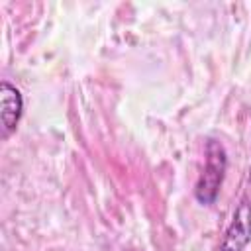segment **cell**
Segmentation results:
<instances>
[{
    "mask_svg": "<svg viewBox=\"0 0 251 251\" xmlns=\"http://www.w3.org/2000/svg\"><path fill=\"white\" fill-rule=\"evenodd\" d=\"M226 169H227V155L224 145L216 139H210L206 143V163L194 188V196L200 204L210 206L216 202L220 194V186L226 176Z\"/></svg>",
    "mask_w": 251,
    "mask_h": 251,
    "instance_id": "6da1fadb",
    "label": "cell"
},
{
    "mask_svg": "<svg viewBox=\"0 0 251 251\" xmlns=\"http://www.w3.org/2000/svg\"><path fill=\"white\" fill-rule=\"evenodd\" d=\"M251 241V204L241 202L218 245V251H243Z\"/></svg>",
    "mask_w": 251,
    "mask_h": 251,
    "instance_id": "7a4b0ae2",
    "label": "cell"
},
{
    "mask_svg": "<svg viewBox=\"0 0 251 251\" xmlns=\"http://www.w3.org/2000/svg\"><path fill=\"white\" fill-rule=\"evenodd\" d=\"M24 112V100L20 90L8 80L0 82V120H2V137L6 139L16 127Z\"/></svg>",
    "mask_w": 251,
    "mask_h": 251,
    "instance_id": "3957f363",
    "label": "cell"
}]
</instances>
